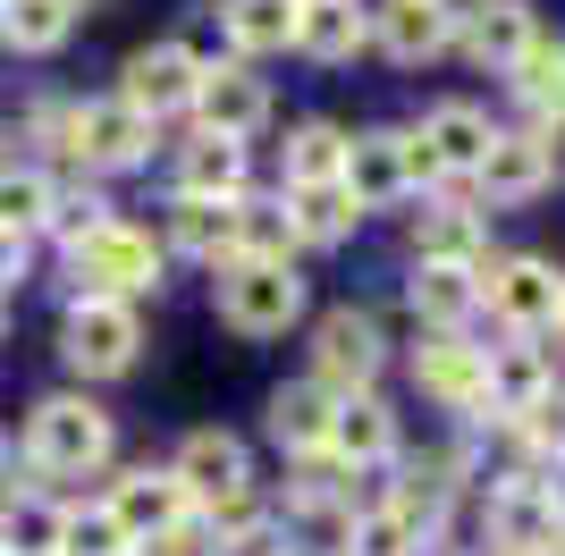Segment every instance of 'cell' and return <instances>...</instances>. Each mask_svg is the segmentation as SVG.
<instances>
[{"label":"cell","instance_id":"cell-1","mask_svg":"<svg viewBox=\"0 0 565 556\" xmlns=\"http://www.w3.org/2000/svg\"><path fill=\"white\" fill-rule=\"evenodd\" d=\"M25 456H34V472H94L110 456V414L94 396H43L25 421Z\"/></svg>","mask_w":565,"mask_h":556},{"label":"cell","instance_id":"cell-2","mask_svg":"<svg viewBox=\"0 0 565 556\" xmlns=\"http://www.w3.org/2000/svg\"><path fill=\"white\" fill-rule=\"evenodd\" d=\"M161 278V245L143 228H102V236H85L76 245V303H127V296H143Z\"/></svg>","mask_w":565,"mask_h":556},{"label":"cell","instance_id":"cell-3","mask_svg":"<svg viewBox=\"0 0 565 556\" xmlns=\"http://www.w3.org/2000/svg\"><path fill=\"white\" fill-rule=\"evenodd\" d=\"M305 312V278L287 261H220V321L245 338H270Z\"/></svg>","mask_w":565,"mask_h":556},{"label":"cell","instance_id":"cell-4","mask_svg":"<svg viewBox=\"0 0 565 556\" xmlns=\"http://www.w3.org/2000/svg\"><path fill=\"white\" fill-rule=\"evenodd\" d=\"M472 278H481V296H490V312H498V321H515V329H541V321H557V303H565V278L548 270L541 254L472 261Z\"/></svg>","mask_w":565,"mask_h":556},{"label":"cell","instance_id":"cell-5","mask_svg":"<svg viewBox=\"0 0 565 556\" xmlns=\"http://www.w3.org/2000/svg\"><path fill=\"white\" fill-rule=\"evenodd\" d=\"M136 346H143V329H136L127 303H76L68 329H60V354H68L85 379H118V371L136 363Z\"/></svg>","mask_w":565,"mask_h":556},{"label":"cell","instance_id":"cell-6","mask_svg":"<svg viewBox=\"0 0 565 556\" xmlns=\"http://www.w3.org/2000/svg\"><path fill=\"white\" fill-rule=\"evenodd\" d=\"M60 136H68L76 161H94V169H136L143 143H152V118H136L127 101H85V110L60 118Z\"/></svg>","mask_w":565,"mask_h":556},{"label":"cell","instance_id":"cell-7","mask_svg":"<svg viewBox=\"0 0 565 556\" xmlns=\"http://www.w3.org/2000/svg\"><path fill=\"white\" fill-rule=\"evenodd\" d=\"M169 481L186 489V506H236L245 498V447L228 439V430H194L186 447H178V463H169Z\"/></svg>","mask_w":565,"mask_h":556},{"label":"cell","instance_id":"cell-8","mask_svg":"<svg viewBox=\"0 0 565 556\" xmlns=\"http://www.w3.org/2000/svg\"><path fill=\"white\" fill-rule=\"evenodd\" d=\"M194 85H203V68H194V51L186 43H152V51H136L127 60V110L136 118H169V110H186L194 101Z\"/></svg>","mask_w":565,"mask_h":556},{"label":"cell","instance_id":"cell-9","mask_svg":"<svg viewBox=\"0 0 565 556\" xmlns=\"http://www.w3.org/2000/svg\"><path fill=\"white\" fill-rule=\"evenodd\" d=\"M312 371H321V388L363 396V379L380 371V329L363 321V312H330L321 338H312Z\"/></svg>","mask_w":565,"mask_h":556},{"label":"cell","instance_id":"cell-10","mask_svg":"<svg viewBox=\"0 0 565 556\" xmlns=\"http://www.w3.org/2000/svg\"><path fill=\"white\" fill-rule=\"evenodd\" d=\"M414 379H423L439 405H490V346H465L456 329H439V338L414 354Z\"/></svg>","mask_w":565,"mask_h":556},{"label":"cell","instance_id":"cell-11","mask_svg":"<svg viewBox=\"0 0 565 556\" xmlns=\"http://www.w3.org/2000/svg\"><path fill=\"white\" fill-rule=\"evenodd\" d=\"M194 110H203V136L245 143L262 118H270V93H262L254 68H203V85H194Z\"/></svg>","mask_w":565,"mask_h":556},{"label":"cell","instance_id":"cell-12","mask_svg":"<svg viewBox=\"0 0 565 556\" xmlns=\"http://www.w3.org/2000/svg\"><path fill=\"white\" fill-rule=\"evenodd\" d=\"M548 169H557V143L548 136H490V161L472 169V178H481L490 203H532L548 185Z\"/></svg>","mask_w":565,"mask_h":556},{"label":"cell","instance_id":"cell-13","mask_svg":"<svg viewBox=\"0 0 565 556\" xmlns=\"http://www.w3.org/2000/svg\"><path fill=\"white\" fill-rule=\"evenodd\" d=\"M186 514L194 506H186V489L169 481V472H127V481L110 489V523L136 539V548H143V539H161L169 523H186Z\"/></svg>","mask_w":565,"mask_h":556},{"label":"cell","instance_id":"cell-14","mask_svg":"<svg viewBox=\"0 0 565 556\" xmlns=\"http://www.w3.org/2000/svg\"><path fill=\"white\" fill-rule=\"evenodd\" d=\"M330 421H338V396L321 379H296V388L270 396V439L296 447V456H321L330 447Z\"/></svg>","mask_w":565,"mask_h":556},{"label":"cell","instance_id":"cell-15","mask_svg":"<svg viewBox=\"0 0 565 556\" xmlns=\"http://www.w3.org/2000/svg\"><path fill=\"white\" fill-rule=\"evenodd\" d=\"M423 143H430V161H439V178H465V169L490 161V118L472 110V101H448V110L423 118Z\"/></svg>","mask_w":565,"mask_h":556},{"label":"cell","instance_id":"cell-16","mask_svg":"<svg viewBox=\"0 0 565 556\" xmlns=\"http://www.w3.org/2000/svg\"><path fill=\"white\" fill-rule=\"evenodd\" d=\"M236 185H245V143L194 136L186 152H178V194H194V203H236Z\"/></svg>","mask_w":565,"mask_h":556},{"label":"cell","instance_id":"cell-17","mask_svg":"<svg viewBox=\"0 0 565 556\" xmlns=\"http://www.w3.org/2000/svg\"><path fill=\"white\" fill-rule=\"evenodd\" d=\"M405 185H414V178H405V136H354L347 143V194L363 211H372V203H397Z\"/></svg>","mask_w":565,"mask_h":556},{"label":"cell","instance_id":"cell-18","mask_svg":"<svg viewBox=\"0 0 565 556\" xmlns=\"http://www.w3.org/2000/svg\"><path fill=\"white\" fill-rule=\"evenodd\" d=\"M363 9L354 0H296V51H312V60H354L363 51Z\"/></svg>","mask_w":565,"mask_h":556},{"label":"cell","instance_id":"cell-19","mask_svg":"<svg viewBox=\"0 0 565 556\" xmlns=\"http://www.w3.org/2000/svg\"><path fill=\"white\" fill-rule=\"evenodd\" d=\"M388 447H397V414H388L380 396H338L330 456H347V463H380Z\"/></svg>","mask_w":565,"mask_h":556},{"label":"cell","instance_id":"cell-20","mask_svg":"<svg viewBox=\"0 0 565 556\" xmlns=\"http://www.w3.org/2000/svg\"><path fill=\"white\" fill-rule=\"evenodd\" d=\"M548 388L557 379H548L541 346H490V414H532Z\"/></svg>","mask_w":565,"mask_h":556},{"label":"cell","instance_id":"cell-21","mask_svg":"<svg viewBox=\"0 0 565 556\" xmlns=\"http://www.w3.org/2000/svg\"><path fill=\"white\" fill-rule=\"evenodd\" d=\"M287 220H296V245H338V236H354L363 203L347 194V178L338 185H296V194H287Z\"/></svg>","mask_w":565,"mask_h":556},{"label":"cell","instance_id":"cell-22","mask_svg":"<svg viewBox=\"0 0 565 556\" xmlns=\"http://www.w3.org/2000/svg\"><path fill=\"white\" fill-rule=\"evenodd\" d=\"M380 43H388V60H430V51H448V18H439V0H388L380 9Z\"/></svg>","mask_w":565,"mask_h":556},{"label":"cell","instance_id":"cell-23","mask_svg":"<svg viewBox=\"0 0 565 556\" xmlns=\"http://www.w3.org/2000/svg\"><path fill=\"white\" fill-rule=\"evenodd\" d=\"M405 296H414V312H423V321L456 329V321L472 312V303H481V278H472V270H448V261H423Z\"/></svg>","mask_w":565,"mask_h":556},{"label":"cell","instance_id":"cell-24","mask_svg":"<svg viewBox=\"0 0 565 556\" xmlns=\"http://www.w3.org/2000/svg\"><path fill=\"white\" fill-rule=\"evenodd\" d=\"M523 43H532V9H523V0H490V9L465 25V51L472 60H498V68H515Z\"/></svg>","mask_w":565,"mask_h":556},{"label":"cell","instance_id":"cell-25","mask_svg":"<svg viewBox=\"0 0 565 556\" xmlns=\"http://www.w3.org/2000/svg\"><path fill=\"white\" fill-rule=\"evenodd\" d=\"M68 0H0V43L9 51H60L68 43Z\"/></svg>","mask_w":565,"mask_h":556},{"label":"cell","instance_id":"cell-26","mask_svg":"<svg viewBox=\"0 0 565 556\" xmlns=\"http://www.w3.org/2000/svg\"><path fill=\"white\" fill-rule=\"evenodd\" d=\"M169 236H178L186 254L236 261V203H194V194H178V220H169Z\"/></svg>","mask_w":565,"mask_h":556},{"label":"cell","instance_id":"cell-27","mask_svg":"<svg viewBox=\"0 0 565 556\" xmlns=\"http://www.w3.org/2000/svg\"><path fill=\"white\" fill-rule=\"evenodd\" d=\"M287 178L296 185H338L347 178V136H338L330 118H312V127L287 136Z\"/></svg>","mask_w":565,"mask_h":556},{"label":"cell","instance_id":"cell-28","mask_svg":"<svg viewBox=\"0 0 565 556\" xmlns=\"http://www.w3.org/2000/svg\"><path fill=\"white\" fill-rule=\"evenodd\" d=\"M515 93H523V101H532V110L565 118V43H548V34H532V43H523V60H515Z\"/></svg>","mask_w":565,"mask_h":556},{"label":"cell","instance_id":"cell-29","mask_svg":"<svg viewBox=\"0 0 565 556\" xmlns=\"http://www.w3.org/2000/svg\"><path fill=\"white\" fill-rule=\"evenodd\" d=\"M287 254H296L287 203H236V261H287Z\"/></svg>","mask_w":565,"mask_h":556},{"label":"cell","instance_id":"cell-30","mask_svg":"<svg viewBox=\"0 0 565 556\" xmlns=\"http://www.w3.org/2000/svg\"><path fill=\"white\" fill-rule=\"evenodd\" d=\"M236 51H287L296 43V0H228Z\"/></svg>","mask_w":565,"mask_h":556},{"label":"cell","instance_id":"cell-31","mask_svg":"<svg viewBox=\"0 0 565 556\" xmlns=\"http://www.w3.org/2000/svg\"><path fill=\"white\" fill-rule=\"evenodd\" d=\"M60 523L68 514L34 506V498H0V548L9 556H60Z\"/></svg>","mask_w":565,"mask_h":556},{"label":"cell","instance_id":"cell-32","mask_svg":"<svg viewBox=\"0 0 565 556\" xmlns=\"http://www.w3.org/2000/svg\"><path fill=\"white\" fill-rule=\"evenodd\" d=\"M414 236H423V261H448V270H472V254H481V220L472 211H430Z\"/></svg>","mask_w":565,"mask_h":556},{"label":"cell","instance_id":"cell-33","mask_svg":"<svg viewBox=\"0 0 565 556\" xmlns=\"http://www.w3.org/2000/svg\"><path fill=\"white\" fill-rule=\"evenodd\" d=\"M43 220H51V185L34 169H0V228L25 236V228H43Z\"/></svg>","mask_w":565,"mask_h":556},{"label":"cell","instance_id":"cell-34","mask_svg":"<svg viewBox=\"0 0 565 556\" xmlns=\"http://www.w3.org/2000/svg\"><path fill=\"white\" fill-rule=\"evenodd\" d=\"M60 556H136V539L110 523V506H94V514H68V523H60Z\"/></svg>","mask_w":565,"mask_h":556},{"label":"cell","instance_id":"cell-35","mask_svg":"<svg viewBox=\"0 0 565 556\" xmlns=\"http://www.w3.org/2000/svg\"><path fill=\"white\" fill-rule=\"evenodd\" d=\"M354 556H414V523H405L397 506L354 514Z\"/></svg>","mask_w":565,"mask_h":556},{"label":"cell","instance_id":"cell-36","mask_svg":"<svg viewBox=\"0 0 565 556\" xmlns=\"http://www.w3.org/2000/svg\"><path fill=\"white\" fill-rule=\"evenodd\" d=\"M51 228L68 236V254H76L85 236L110 228V203H102V194H51Z\"/></svg>","mask_w":565,"mask_h":556},{"label":"cell","instance_id":"cell-37","mask_svg":"<svg viewBox=\"0 0 565 556\" xmlns=\"http://www.w3.org/2000/svg\"><path fill=\"white\" fill-rule=\"evenodd\" d=\"M515 421H523V439L541 447V456H557V463H565V396H557V388H548L532 414H515Z\"/></svg>","mask_w":565,"mask_h":556},{"label":"cell","instance_id":"cell-38","mask_svg":"<svg viewBox=\"0 0 565 556\" xmlns=\"http://www.w3.org/2000/svg\"><path fill=\"white\" fill-rule=\"evenodd\" d=\"M338 481H347V472L330 463V447H321V456H305V472H296V506H330Z\"/></svg>","mask_w":565,"mask_h":556},{"label":"cell","instance_id":"cell-39","mask_svg":"<svg viewBox=\"0 0 565 556\" xmlns=\"http://www.w3.org/2000/svg\"><path fill=\"white\" fill-rule=\"evenodd\" d=\"M405 178H414V185L439 178V161H430V143H423V136H405Z\"/></svg>","mask_w":565,"mask_h":556},{"label":"cell","instance_id":"cell-40","mask_svg":"<svg viewBox=\"0 0 565 556\" xmlns=\"http://www.w3.org/2000/svg\"><path fill=\"white\" fill-rule=\"evenodd\" d=\"M9 278H25V236L0 228V287H9Z\"/></svg>","mask_w":565,"mask_h":556},{"label":"cell","instance_id":"cell-41","mask_svg":"<svg viewBox=\"0 0 565 556\" xmlns=\"http://www.w3.org/2000/svg\"><path fill=\"white\" fill-rule=\"evenodd\" d=\"M541 498H548V514H565V463H557V472L541 481Z\"/></svg>","mask_w":565,"mask_h":556},{"label":"cell","instance_id":"cell-42","mask_svg":"<svg viewBox=\"0 0 565 556\" xmlns=\"http://www.w3.org/2000/svg\"><path fill=\"white\" fill-rule=\"evenodd\" d=\"M548 329H557V346H565V303H557V321H548Z\"/></svg>","mask_w":565,"mask_h":556},{"label":"cell","instance_id":"cell-43","mask_svg":"<svg viewBox=\"0 0 565 556\" xmlns=\"http://www.w3.org/2000/svg\"><path fill=\"white\" fill-rule=\"evenodd\" d=\"M541 556H557V548H541Z\"/></svg>","mask_w":565,"mask_h":556},{"label":"cell","instance_id":"cell-44","mask_svg":"<svg viewBox=\"0 0 565 556\" xmlns=\"http://www.w3.org/2000/svg\"><path fill=\"white\" fill-rule=\"evenodd\" d=\"M557 556H565V548H557Z\"/></svg>","mask_w":565,"mask_h":556}]
</instances>
